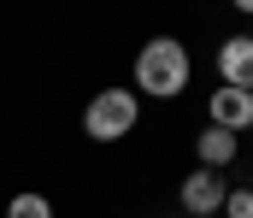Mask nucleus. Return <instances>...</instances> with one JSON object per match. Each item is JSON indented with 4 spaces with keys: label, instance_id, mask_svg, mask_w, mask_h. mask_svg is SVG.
Segmentation results:
<instances>
[{
    "label": "nucleus",
    "instance_id": "1",
    "mask_svg": "<svg viewBox=\"0 0 253 218\" xmlns=\"http://www.w3.org/2000/svg\"><path fill=\"white\" fill-rule=\"evenodd\" d=\"M135 94H147V100H177L183 88L194 83V59L189 47L177 42V36H147L141 47H135Z\"/></svg>",
    "mask_w": 253,
    "mask_h": 218
},
{
    "label": "nucleus",
    "instance_id": "2",
    "mask_svg": "<svg viewBox=\"0 0 253 218\" xmlns=\"http://www.w3.org/2000/svg\"><path fill=\"white\" fill-rule=\"evenodd\" d=\"M135 124H141V94H135V88H100V94L83 106L88 142H124Z\"/></svg>",
    "mask_w": 253,
    "mask_h": 218
},
{
    "label": "nucleus",
    "instance_id": "3",
    "mask_svg": "<svg viewBox=\"0 0 253 218\" xmlns=\"http://www.w3.org/2000/svg\"><path fill=\"white\" fill-rule=\"evenodd\" d=\"M206 124H218V130H230V136H248V130H253V94L218 83L212 100H206Z\"/></svg>",
    "mask_w": 253,
    "mask_h": 218
},
{
    "label": "nucleus",
    "instance_id": "4",
    "mask_svg": "<svg viewBox=\"0 0 253 218\" xmlns=\"http://www.w3.org/2000/svg\"><path fill=\"white\" fill-rule=\"evenodd\" d=\"M224 195H230V183H224V171H189L183 177V189H177V201H183V213L189 218H206V213H218L224 207Z\"/></svg>",
    "mask_w": 253,
    "mask_h": 218
},
{
    "label": "nucleus",
    "instance_id": "5",
    "mask_svg": "<svg viewBox=\"0 0 253 218\" xmlns=\"http://www.w3.org/2000/svg\"><path fill=\"white\" fill-rule=\"evenodd\" d=\"M218 83H224V88H248V94H253V36H230V42H218Z\"/></svg>",
    "mask_w": 253,
    "mask_h": 218
},
{
    "label": "nucleus",
    "instance_id": "6",
    "mask_svg": "<svg viewBox=\"0 0 253 218\" xmlns=\"http://www.w3.org/2000/svg\"><path fill=\"white\" fill-rule=\"evenodd\" d=\"M194 159H200L206 171H230V165L242 159V136H230V130H218V124H206V130L194 136Z\"/></svg>",
    "mask_w": 253,
    "mask_h": 218
},
{
    "label": "nucleus",
    "instance_id": "7",
    "mask_svg": "<svg viewBox=\"0 0 253 218\" xmlns=\"http://www.w3.org/2000/svg\"><path fill=\"white\" fill-rule=\"evenodd\" d=\"M6 218H53V201H47L42 189H18V195L6 201Z\"/></svg>",
    "mask_w": 253,
    "mask_h": 218
},
{
    "label": "nucleus",
    "instance_id": "8",
    "mask_svg": "<svg viewBox=\"0 0 253 218\" xmlns=\"http://www.w3.org/2000/svg\"><path fill=\"white\" fill-rule=\"evenodd\" d=\"M218 218H253V189H230L224 207H218Z\"/></svg>",
    "mask_w": 253,
    "mask_h": 218
},
{
    "label": "nucleus",
    "instance_id": "9",
    "mask_svg": "<svg viewBox=\"0 0 253 218\" xmlns=\"http://www.w3.org/2000/svg\"><path fill=\"white\" fill-rule=\"evenodd\" d=\"M230 6H236V12H248V18H253V0H230Z\"/></svg>",
    "mask_w": 253,
    "mask_h": 218
},
{
    "label": "nucleus",
    "instance_id": "10",
    "mask_svg": "<svg viewBox=\"0 0 253 218\" xmlns=\"http://www.w3.org/2000/svg\"><path fill=\"white\" fill-rule=\"evenodd\" d=\"M206 218H218V213H206Z\"/></svg>",
    "mask_w": 253,
    "mask_h": 218
},
{
    "label": "nucleus",
    "instance_id": "11",
    "mask_svg": "<svg viewBox=\"0 0 253 218\" xmlns=\"http://www.w3.org/2000/svg\"><path fill=\"white\" fill-rule=\"evenodd\" d=\"M248 36H253V30H248Z\"/></svg>",
    "mask_w": 253,
    "mask_h": 218
}]
</instances>
